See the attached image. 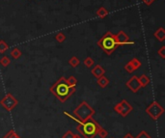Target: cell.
<instances>
[{
  "mask_svg": "<svg viewBox=\"0 0 165 138\" xmlns=\"http://www.w3.org/2000/svg\"><path fill=\"white\" fill-rule=\"evenodd\" d=\"M50 92L61 101L65 102L74 93H75V86L69 85L64 76L60 78L50 87Z\"/></svg>",
  "mask_w": 165,
  "mask_h": 138,
  "instance_id": "obj_1",
  "label": "cell"
},
{
  "mask_svg": "<svg viewBox=\"0 0 165 138\" xmlns=\"http://www.w3.org/2000/svg\"><path fill=\"white\" fill-rule=\"evenodd\" d=\"M100 127V124L93 118L85 121L83 123L78 124L76 127L77 131H79L84 138H95L96 135H98L99 128Z\"/></svg>",
  "mask_w": 165,
  "mask_h": 138,
  "instance_id": "obj_2",
  "label": "cell"
},
{
  "mask_svg": "<svg viewBox=\"0 0 165 138\" xmlns=\"http://www.w3.org/2000/svg\"><path fill=\"white\" fill-rule=\"evenodd\" d=\"M98 46L100 49H102L107 55H111L115 51V49L119 47L116 41L115 35L110 31L106 32L104 35L99 40Z\"/></svg>",
  "mask_w": 165,
  "mask_h": 138,
  "instance_id": "obj_3",
  "label": "cell"
},
{
  "mask_svg": "<svg viewBox=\"0 0 165 138\" xmlns=\"http://www.w3.org/2000/svg\"><path fill=\"white\" fill-rule=\"evenodd\" d=\"M95 113H96L95 109L91 105H89L86 101H82L80 105L74 110V116L79 120L81 123L89 120L90 118H93Z\"/></svg>",
  "mask_w": 165,
  "mask_h": 138,
  "instance_id": "obj_4",
  "label": "cell"
},
{
  "mask_svg": "<svg viewBox=\"0 0 165 138\" xmlns=\"http://www.w3.org/2000/svg\"><path fill=\"white\" fill-rule=\"evenodd\" d=\"M145 111L153 120L156 121L158 119H159L160 116L164 113V108L159 105L158 101H153L151 105L146 108Z\"/></svg>",
  "mask_w": 165,
  "mask_h": 138,
  "instance_id": "obj_5",
  "label": "cell"
},
{
  "mask_svg": "<svg viewBox=\"0 0 165 138\" xmlns=\"http://www.w3.org/2000/svg\"><path fill=\"white\" fill-rule=\"evenodd\" d=\"M19 103V100H17L11 93H8L6 96L0 100V105L3 106L4 109H6L7 111H12Z\"/></svg>",
  "mask_w": 165,
  "mask_h": 138,
  "instance_id": "obj_6",
  "label": "cell"
},
{
  "mask_svg": "<svg viewBox=\"0 0 165 138\" xmlns=\"http://www.w3.org/2000/svg\"><path fill=\"white\" fill-rule=\"evenodd\" d=\"M132 110V106L126 100H123L114 106V111L122 117H127Z\"/></svg>",
  "mask_w": 165,
  "mask_h": 138,
  "instance_id": "obj_7",
  "label": "cell"
},
{
  "mask_svg": "<svg viewBox=\"0 0 165 138\" xmlns=\"http://www.w3.org/2000/svg\"><path fill=\"white\" fill-rule=\"evenodd\" d=\"M116 41L118 42V46H127V45H134V42L130 41L129 37L124 31H119L115 35Z\"/></svg>",
  "mask_w": 165,
  "mask_h": 138,
  "instance_id": "obj_8",
  "label": "cell"
},
{
  "mask_svg": "<svg viewBox=\"0 0 165 138\" xmlns=\"http://www.w3.org/2000/svg\"><path fill=\"white\" fill-rule=\"evenodd\" d=\"M126 86L133 93H137L139 89L141 88V85L138 81V76H132L126 82Z\"/></svg>",
  "mask_w": 165,
  "mask_h": 138,
  "instance_id": "obj_9",
  "label": "cell"
},
{
  "mask_svg": "<svg viewBox=\"0 0 165 138\" xmlns=\"http://www.w3.org/2000/svg\"><path fill=\"white\" fill-rule=\"evenodd\" d=\"M91 73L96 77V78H99V77H100L101 75H104V73H105V70H104L100 65H97L91 70Z\"/></svg>",
  "mask_w": 165,
  "mask_h": 138,
  "instance_id": "obj_10",
  "label": "cell"
},
{
  "mask_svg": "<svg viewBox=\"0 0 165 138\" xmlns=\"http://www.w3.org/2000/svg\"><path fill=\"white\" fill-rule=\"evenodd\" d=\"M154 37L159 42H164V40H165V30H164V28L159 27L158 30L154 31Z\"/></svg>",
  "mask_w": 165,
  "mask_h": 138,
  "instance_id": "obj_11",
  "label": "cell"
},
{
  "mask_svg": "<svg viewBox=\"0 0 165 138\" xmlns=\"http://www.w3.org/2000/svg\"><path fill=\"white\" fill-rule=\"evenodd\" d=\"M138 81H139V83H140V85H141V88L142 87L145 88L150 83V77L148 76V75H146V74H142L141 76L138 77Z\"/></svg>",
  "mask_w": 165,
  "mask_h": 138,
  "instance_id": "obj_12",
  "label": "cell"
},
{
  "mask_svg": "<svg viewBox=\"0 0 165 138\" xmlns=\"http://www.w3.org/2000/svg\"><path fill=\"white\" fill-rule=\"evenodd\" d=\"M97 83H98V85L100 86V88H106L107 85L109 84V79L107 78L106 76L101 75L100 77H99V78H98Z\"/></svg>",
  "mask_w": 165,
  "mask_h": 138,
  "instance_id": "obj_13",
  "label": "cell"
},
{
  "mask_svg": "<svg viewBox=\"0 0 165 138\" xmlns=\"http://www.w3.org/2000/svg\"><path fill=\"white\" fill-rule=\"evenodd\" d=\"M96 15H97L100 19H105L106 16L109 15V12L107 11L106 8H104V7H100L99 9L97 10V12H96Z\"/></svg>",
  "mask_w": 165,
  "mask_h": 138,
  "instance_id": "obj_14",
  "label": "cell"
},
{
  "mask_svg": "<svg viewBox=\"0 0 165 138\" xmlns=\"http://www.w3.org/2000/svg\"><path fill=\"white\" fill-rule=\"evenodd\" d=\"M22 55V53H21V51L17 48V47H15V48H13L12 49V51H11V56L14 58V59H19V58H20V56Z\"/></svg>",
  "mask_w": 165,
  "mask_h": 138,
  "instance_id": "obj_15",
  "label": "cell"
},
{
  "mask_svg": "<svg viewBox=\"0 0 165 138\" xmlns=\"http://www.w3.org/2000/svg\"><path fill=\"white\" fill-rule=\"evenodd\" d=\"M69 64L71 65L73 68H76L78 65L80 64V61H79V59H78L77 57H75V56H73L71 59L69 60Z\"/></svg>",
  "mask_w": 165,
  "mask_h": 138,
  "instance_id": "obj_16",
  "label": "cell"
},
{
  "mask_svg": "<svg viewBox=\"0 0 165 138\" xmlns=\"http://www.w3.org/2000/svg\"><path fill=\"white\" fill-rule=\"evenodd\" d=\"M8 49H9V46L7 42L3 40H0V53L2 54L5 53Z\"/></svg>",
  "mask_w": 165,
  "mask_h": 138,
  "instance_id": "obj_17",
  "label": "cell"
},
{
  "mask_svg": "<svg viewBox=\"0 0 165 138\" xmlns=\"http://www.w3.org/2000/svg\"><path fill=\"white\" fill-rule=\"evenodd\" d=\"M2 138H20V136L19 134H16L14 129H11V131H9Z\"/></svg>",
  "mask_w": 165,
  "mask_h": 138,
  "instance_id": "obj_18",
  "label": "cell"
},
{
  "mask_svg": "<svg viewBox=\"0 0 165 138\" xmlns=\"http://www.w3.org/2000/svg\"><path fill=\"white\" fill-rule=\"evenodd\" d=\"M83 63H84V65H85L87 68H89V69H90V68H92V67L94 66L95 61H94V59H93L92 57H87V58L84 59Z\"/></svg>",
  "mask_w": 165,
  "mask_h": 138,
  "instance_id": "obj_19",
  "label": "cell"
},
{
  "mask_svg": "<svg viewBox=\"0 0 165 138\" xmlns=\"http://www.w3.org/2000/svg\"><path fill=\"white\" fill-rule=\"evenodd\" d=\"M129 63L132 65V67L134 68V70H135V71L137 70V69H139V68L141 67V62L139 61V60H138L137 58H132V59L129 61Z\"/></svg>",
  "mask_w": 165,
  "mask_h": 138,
  "instance_id": "obj_20",
  "label": "cell"
},
{
  "mask_svg": "<svg viewBox=\"0 0 165 138\" xmlns=\"http://www.w3.org/2000/svg\"><path fill=\"white\" fill-rule=\"evenodd\" d=\"M55 40L58 42H64L66 41V36H65V34L63 32H59L57 35L55 36Z\"/></svg>",
  "mask_w": 165,
  "mask_h": 138,
  "instance_id": "obj_21",
  "label": "cell"
},
{
  "mask_svg": "<svg viewBox=\"0 0 165 138\" xmlns=\"http://www.w3.org/2000/svg\"><path fill=\"white\" fill-rule=\"evenodd\" d=\"M98 135L100 137V138H106L108 136V131L106 129H104L102 127H100L99 128V131H98Z\"/></svg>",
  "mask_w": 165,
  "mask_h": 138,
  "instance_id": "obj_22",
  "label": "cell"
},
{
  "mask_svg": "<svg viewBox=\"0 0 165 138\" xmlns=\"http://www.w3.org/2000/svg\"><path fill=\"white\" fill-rule=\"evenodd\" d=\"M11 61L10 59H9L7 56H3L1 59H0V65H1L2 67H8L9 65H10Z\"/></svg>",
  "mask_w": 165,
  "mask_h": 138,
  "instance_id": "obj_23",
  "label": "cell"
},
{
  "mask_svg": "<svg viewBox=\"0 0 165 138\" xmlns=\"http://www.w3.org/2000/svg\"><path fill=\"white\" fill-rule=\"evenodd\" d=\"M66 80L69 83V85H71V86H75L77 84V79L74 75H71L69 77H68V78H66Z\"/></svg>",
  "mask_w": 165,
  "mask_h": 138,
  "instance_id": "obj_24",
  "label": "cell"
},
{
  "mask_svg": "<svg viewBox=\"0 0 165 138\" xmlns=\"http://www.w3.org/2000/svg\"><path fill=\"white\" fill-rule=\"evenodd\" d=\"M135 138H152V136L150 134H148L147 131H140V132L138 133V135Z\"/></svg>",
  "mask_w": 165,
  "mask_h": 138,
  "instance_id": "obj_25",
  "label": "cell"
},
{
  "mask_svg": "<svg viewBox=\"0 0 165 138\" xmlns=\"http://www.w3.org/2000/svg\"><path fill=\"white\" fill-rule=\"evenodd\" d=\"M125 70H126V72L128 73H133V72L135 71L134 68L132 67V65L130 64L129 62H128L127 65H125Z\"/></svg>",
  "mask_w": 165,
  "mask_h": 138,
  "instance_id": "obj_26",
  "label": "cell"
},
{
  "mask_svg": "<svg viewBox=\"0 0 165 138\" xmlns=\"http://www.w3.org/2000/svg\"><path fill=\"white\" fill-rule=\"evenodd\" d=\"M158 54L162 59H165V46H162V47L158 50Z\"/></svg>",
  "mask_w": 165,
  "mask_h": 138,
  "instance_id": "obj_27",
  "label": "cell"
},
{
  "mask_svg": "<svg viewBox=\"0 0 165 138\" xmlns=\"http://www.w3.org/2000/svg\"><path fill=\"white\" fill-rule=\"evenodd\" d=\"M74 133H73V131H68L63 136H62V138H74Z\"/></svg>",
  "mask_w": 165,
  "mask_h": 138,
  "instance_id": "obj_28",
  "label": "cell"
},
{
  "mask_svg": "<svg viewBox=\"0 0 165 138\" xmlns=\"http://www.w3.org/2000/svg\"><path fill=\"white\" fill-rule=\"evenodd\" d=\"M142 1H143L147 6H151V5L155 1V0H142Z\"/></svg>",
  "mask_w": 165,
  "mask_h": 138,
  "instance_id": "obj_29",
  "label": "cell"
},
{
  "mask_svg": "<svg viewBox=\"0 0 165 138\" xmlns=\"http://www.w3.org/2000/svg\"><path fill=\"white\" fill-rule=\"evenodd\" d=\"M123 138H134V137H133L132 134H130V133H127V134H126Z\"/></svg>",
  "mask_w": 165,
  "mask_h": 138,
  "instance_id": "obj_30",
  "label": "cell"
},
{
  "mask_svg": "<svg viewBox=\"0 0 165 138\" xmlns=\"http://www.w3.org/2000/svg\"><path fill=\"white\" fill-rule=\"evenodd\" d=\"M74 138H82V136H80L79 134H74Z\"/></svg>",
  "mask_w": 165,
  "mask_h": 138,
  "instance_id": "obj_31",
  "label": "cell"
},
{
  "mask_svg": "<svg viewBox=\"0 0 165 138\" xmlns=\"http://www.w3.org/2000/svg\"><path fill=\"white\" fill-rule=\"evenodd\" d=\"M111 138H113V137H111Z\"/></svg>",
  "mask_w": 165,
  "mask_h": 138,
  "instance_id": "obj_32",
  "label": "cell"
}]
</instances>
